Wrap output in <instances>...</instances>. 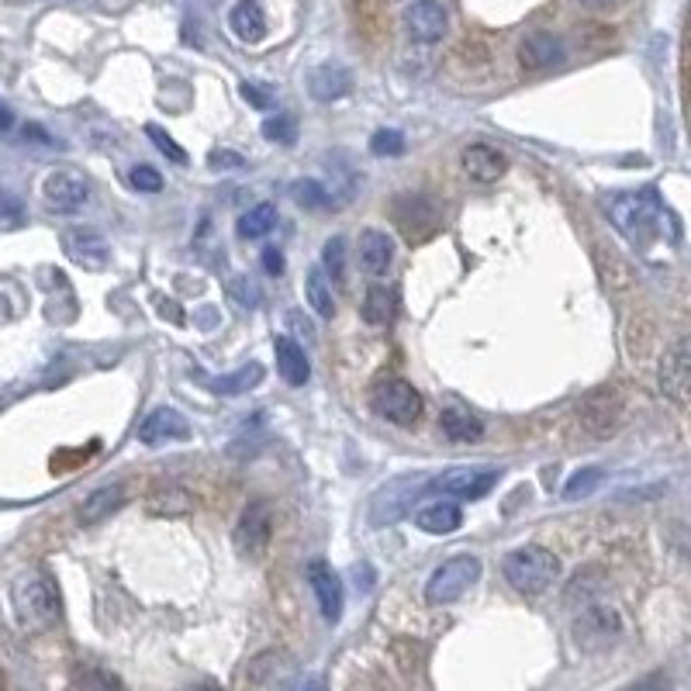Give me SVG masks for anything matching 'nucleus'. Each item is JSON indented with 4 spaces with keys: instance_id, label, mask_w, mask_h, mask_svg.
Here are the masks:
<instances>
[{
    "instance_id": "obj_1",
    "label": "nucleus",
    "mask_w": 691,
    "mask_h": 691,
    "mask_svg": "<svg viewBox=\"0 0 691 691\" xmlns=\"http://www.w3.org/2000/svg\"><path fill=\"white\" fill-rule=\"evenodd\" d=\"M11 605H14V619H18L21 630L42 633V630L56 626V619H59L56 581L42 570L25 574V578L11 588Z\"/></svg>"
},
{
    "instance_id": "obj_2",
    "label": "nucleus",
    "mask_w": 691,
    "mask_h": 691,
    "mask_svg": "<svg viewBox=\"0 0 691 691\" xmlns=\"http://www.w3.org/2000/svg\"><path fill=\"white\" fill-rule=\"evenodd\" d=\"M505 581H509L519 594H543L546 588H553V581L560 578V560L557 553L546 546H519L505 557Z\"/></svg>"
},
{
    "instance_id": "obj_3",
    "label": "nucleus",
    "mask_w": 691,
    "mask_h": 691,
    "mask_svg": "<svg viewBox=\"0 0 691 691\" xmlns=\"http://www.w3.org/2000/svg\"><path fill=\"white\" fill-rule=\"evenodd\" d=\"M477 581H480V560L474 553H460V557H450L446 564L432 570V578L426 581V602L450 605L460 594H467Z\"/></svg>"
},
{
    "instance_id": "obj_4",
    "label": "nucleus",
    "mask_w": 691,
    "mask_h": 691,
    "mask_svg": "<svg viewBox=\"0 0 691 691\" xmlns=\"http://www.w3.org/2000/svg\"><path fill=\"white\" fill-rule=\"evenodd\" d=\"M371 405L390 426H415L422 415V395L405 377H384L371 390Z\"/></svg>"
},
{
    "instance_id": "obj_5",
    "label": "nucleus",
    "mask_w": 691,
    "mask_h": 691,
    "mask_svg": "<svg viewBox=\"0 0 691 691\" xmlns=\"http://www.w3.org/2000/svg\"><path fill=\"white\" fill-rule=\"evenodd\" d=\"M501 471L495 467H453L440 477H432L422 484V491H432V495H443V498H453V501H467V498H484L495 484H498Z\"/></svg>"
},
{
    "instance_id": "obj_6",
    "label": "nucleus",
    "mask_w": 691,
    "mask_h": 691,
    "mask_svg": "<svg viewBox=\"0 0 691 691\" xmlns=\"http://www.w3.org/2000/svg\"><path fill=\"white\" fill-rule=\"evenodd\" d=\"M42 197L56 215H77L90 204V180L80 170H53L42 183Z\"/></svg>"
},
{
    "instance_id": "obj_7",
    "label": "nucleus",
    "mask_w": 691,
    "mask_h": 691,
    "mask_svg": "<svg viewBox=\"0 0 691 691\" xmlns=\"http://www.w3.org/2000/svg\"><path fill=\"white\" fill-rule=\"evenodd\" d=\"M660 215V201H657V191L647 188V191H630V194H615L609 201V218L612 225L619 228V233L626 236H636L643 233L654 218Z\"/></svg>"
},
{
    "instance_id": "obj_8",
    "label": "nucleus",
    "mask_w": 691,
    "mask_h": 691,
    "mask_svg": "<svg viewBox=\"0 0 691 691\" xmlns=\"http://www.w3.org/2000/svg\"><path fill=\"white\" fill-rule=\"evenodd\" d=\"M236 550L246 560H260L273 540V509L267 501H249L236 525Z\"/></svg>"
},
{
    "instance_id": "obj_9",
    "label": "nucleus",
    "mask_w": 691,
    "mask_h": 691,
    "mask_svg": "<svg viewBox=\"0 0 691 691\" xmlns=\"http://www.w3.org/2000/svg\"><path fill=\"white\" fill-rule=\"evenodd\" d=\"M401 25L411 42L419 45H435L443 42L450 32V11L443 0H411L401 14Z\"/></svg>"
},
{
    "instance_id": "obj_10",
    "label": "nucleus",
    "mask_w": 691,
    "mask_h": 691,
    "mask_svg": "<svg viewBox=\"0 0 691 691\" xmlns=\"http://www.w3.org/2000/svg\"><path fill=\"white\" fill-rule=\"evenodd\" d=\"M390 215H395V225L405 233L408 242H426L435 228H440V212L435 204L422 194H401L390 204Z\"/></svg>"
},
{
    "instance_id": "obj_11",
    "label": "nucleus",
    "mask_w": 691,
    "mask_h": 691,
    "mask_svg": "<svg viewBox=\"0 0 691 691\" xmlns=\"http://www.w3.org/2000/svg\"><path fill=\"white\" fill-rule=\"evenodd\" d=\"M622 633V619L609 605H588L578 619H574V643L581 650H605L612 639Z\"/></svg>"
},
{
    "instance_id": "obj_12",
    "label": "nucleus",
    "mask_w": 691,
    "mask_h": 691,
    "mask_svg": "<svg viewBox=\"0 0 691 691\" xmlns=\"http://www.w3.org/2000/svg\"><path fill=\"white\" fill-rule=\"evenodd\" d=\"M516 56H519V66L525 69V73H543V69H553V66H560L567 59V45L557 32L536 29V32L522 35Z\"/></svg>"
},
{
    "instance_id": "obj_13",
    "label": "nucleus",
    "mask_w": 691,
    "mask_h": 691,
    "mask_svg": "<svg viewBox=\"0 0 691 691\" xmlns=\"http://www.w3.org/2000/svg\"><path fill=\"white\" fill-rule=\"evenodd\" d=\"M660 390L675 405H688V390H691V346L688 339H675L671 350L664 353L660 363Z\"/></svg>"
},
{
    "instance_id": "obj_14",
    "label": "nucleus",
    "mask_w": 691,
    "mask_h": 691,
    "mask_svg": "<svg viewBox=\"0 0 691 691\" xmlns=\"http://www.w3.org/2000/svg\"><path fill=\"white\" fill-rule=\"evenodd\" d=\"M305 578H308V585H311V591H315V598H318V609H321V615H326V622H336L342 619V605H346V594H342V581H339V574L321 560V557H315V560H308V567H305Z\"/></svg>"
},
{
    "instance_id": "obj_15",
    "label": "nucleus",
    "mask_w": 691,
    "mask_h": 691,
    "mask_svg": "<svg viewBox=\"0 0 691 691\" xmlns=\"http://www.w3.org/2000/svg\"><path fill=\"white\" fill-rule=\"evenodd\" d=\"M578 419L581 426L598 435V440H605L612 435L622 422V401H619V390H594V395L578 408Z\"/></svg>"
},
{
    "instance_id": "obj_16",
    "label": "nucleus",
    "mask_w": 691,
    "mask_h": 691,
    "mask_svg": "<svg viewBox=\"0 0 691 691\" xmlns=\"http://www.w3.org/2000/svg\"><path fill=\"white\" fill-rule=\"evenodd\" d=\"M63 249H66V257L83 270H104L111 260L107 239L101 233H94V228H69L63 236Z\"/></svg>"
},
{
    "instance_id": "obj_17",
    "label": "nucleus",
    "mask_w": 691,
    "mask_h": 691,
    "mask_svg": "<svg viewBox=\"0 0 691 691\" xmlns=\"http://www.w3.org/2000/svg\"><path fill=\"white\" fill-rule=\"evenodd\" d=\"M191 426L177 408H152L143 422H138V443L146 446H163V443H177L188 440Z\"/></svg>"
},
{
    "instance_id": "obj_18",
    "label": "nucleus",
    "mask_w": 691,
    "mask_h": 691,
    "mask_svg": "<svg viewBox=\"0 0 691 691\" xmlns=\"http://www.w3.org/2000/svg\"><path fill=\"white\" fill-rule=\"evenodd\" d=\"M460 170H464V177L474 183H498L505 177V170H509V159H505V152H498L495 146L474 143L460 152Z\"/></svg>"
},
{
    "instance_id": "obj_19",
    "label": "nucleus",
    "mask_w": 691,
    "mask_h": 691,
    "mask_svg": "<svg viewBox=\"0 0 691 691\" xmlns=\"http://www.w3.org/2000/svg\"><path fill=\"white\" fill-rule=\"evenodd\" d=\"M356 260H360L363 273H371V276L387 273L390 263H395V239H390L384 228H363L360 242H356Z\"/></svg>"
},
{
    "instance_id": "obj_20",
    "label": "nucleus",
    "mask_w": 691,
    "mask_h": 691,
    "mask_svg": "<svg viewBox=\"0 0 691 691\" xmlns=\"http://www.w3.org/2000/svg\"><path fill=\"white\" fill-rule=\"evenodd\" d=\"M273 356H276V374H281L291 387H305L311 381V363L305 356V346L294 336H276Z\"/></svg>"
},
{
    "instance_id": "obj_21",
    "label": "nucleus",
    "mask_w": 691,
    "mask_h": 691,
    "mask_svg": "<svg viewBox=\"0 0 691 691\" xmlns=\"http://www.w3.org/2000/svg\"><path fill=\"white\" fill-rule=\"evenodd\" d=\"M353 90V73L339 63H321L308 73V94L321 104H332Z\"/></svg>"
},
{
    "instance_id": "obj_22",
    "label": "nucleus",
    "mask_w": 691,
    "mask_h": 691,
    "mask_svg": "<svg viewBox=\"0 0 691 691\" xmlns=\"http://www.w3.org/2000/svg\"><path fill=\"white\" fill-rule=\"evenodd\" d=\"M415 525L429 536H446L464 525V512H460V505L453 498H435L415 512Z\"/></svg>"
},
{
    "instance_id": "obj_23",
    "label": "nucleus",
    "mask_w": 691,
    "mask_h": 691,
    "mask_svg": "<svg viewBox=\"0 0 691 691\" xmlns=\"http://www.w3.org/2000/svg\"><path fill=\"white\" fill-rule=\"evenodd\" d=\"M228 29H233V35L239 42L257 45L267 35V14H263V8L257 4V0H239V4L233 8V14H228Z\"/></svg>"
},
{
    "instance_id": "obj_24",
    "label": "nucleus",
    "mask_w": 691,
    "mask_h": 691,
    "mask_svg": "<svg viewBox=\"0 0 691 691\" xmlns=\"http://www.w3.org/2000/svg\"><path fill=\"white\" fill-rule=\"evenodd\" d=\"M422 491V484H411V480H401V484H390L387 491H381L374 498V522H395L408 512L411 498Z\"/></svg>"
},
{
    "instance_id": "obj_25",
    "label": "nucleus",
    "mask_w": 691,
    "mask_h": 691,
    "mask_svg": "<svg viewBox=\"0 0 691 691\" xmlns=\"http://www.w3.org/2000/svg\"><path fill=\"white\" fill-rule=\"evenodd\" d=\"M125 501V488L122 484H104V488L90 491L80 505V522L83 525H98L101 519H107L118 505Z\"/></svg>"
},
{
    "instance_id": "obj_26",
    "label": "nucleus",
    "mask_w": 691,
    "mask_h": 691,
    "mask_svg": "<svg viewBox=\"0 0 691 691\" xmlns=\"http://www.w3.org/2000/svg\"><path fill=\"white\" fill-rule=\"evenodd\" d=\"M395 308H398V294L390 291L387 284H371L363 294V321L366 326H387L390 318H395Z\"/></svg>"
},
{
    "instance_id": "obj_27",
    "label": "nucleus",
    "mask_w": 691,
    "mask_h": 691,
    "mask_svg": "<svg viewBox=\"0 0 691 691\" xmlns=\"http://www.w3.org/2000/svg\"><path fill=\"white\" fill-rule=\"evenodd\" d=\"M305 297H308V308L318 318H332L336 315V294H332V281L326 276L321 267H311L305 276Z\"/></svg>"
},
{
    "instance_id": "obj_28",
    "label": "nucleus",
    "mask_w": 691,
    "mask_h": 691,
    "mask_svg": "<svg viewBox=\"0 0 691 691\" xmlns=\"http://www.w3.org/2000/svg\"><path fill=\"white\" fill-rule=\"evenodd\" d=\"M440 426H443V432L450 435L453 443H474V440H480V435H484V422L477 419V415L464 411V408H446L440 415Z\"/></svg>"
},
{
    "instance_id": "obj_29",
    "label": "nucleus",
    "mask_w": 691,
    "mask_h": 691,
    "mask_svg": "<svg viewBox=\"0 0 691 691\" xmlns=\"http://www.w3.org/2000/svg\"><path fill=\"white\" fill-rule=\"evenodd\" d=\"M263 377H267V371L260 363H246V366H239L236 374H225V377H218V381H212V390L215 395H246L249 387H257V384H263Z\"/></svg>"
},
{
    "instance_id": "obj_30",
    "label": "nucleus",
    "mask_w": 691,
    "mask_h": 691,
    "mask_svg": "<svg viewBox=\"0 0 691 691\" xmlns=\"http://www.w3.org/2000/svg\"><path fill=\"white\" fill-rule=\"evenodd\" d=\"M270 228H276V204H270V201L252 204L249 212L239 218V236L242 239H263Z\"/></svg>"
},
{
    "instance_id": "obj_31",
    "label": "nucleus",
    "mask_w": 691,
    "mask_h": 691,
    "mask_svg": "<svg viewBox=\"0 0 691 691\" xmlns=\"http://www.w3.org/2000/svg\"><path fill=\"white\" fill-rule=\"evenodd\" d=\"M594 263H598V270H602V276H605V284H609V287H630L633 273H630L626 260H622L615 249L598 246V249H594Z\"/></svg>"
},
{
    "instance_id": "obj_32",
    "label": "nucleus",
    "mask_w": 691,
    "mask_h": 691,
    "mask_svg": "<svg viewBox=\"0 0 691 691\" xmlns=\"http://www.w3.org/2000/svg\"><path fill=\"white\" fill-rule=\"evenodd\" d=\"M77 691H125V684L118 675L104 671V667L80 664L77 667Z\"/></svg>"
},
{
    "instance_id": "obj_33",
    "label": "nucleus",
    "mask_w": 691,
    "mask_h": 691,
    "mask_svg": "<svg viewBox=\"0 0 691 691\" xmlns=\"http://www.w3.org/2000/svg\"><path fill=\"white\" fill-rule=\"evenodd\" d=\"M291 194H294L297 204L308 207V212H321V207H329V201H332V194H329L326 188H321V183H318L315 177L297 180L294 188H291Z\"/></svg>"
},
{
    "instance_id": "obj_34",
    "label": "nucleus",
    "mask_w": 691,
    "mask_h": 691,
    "mask_svg": "<svg viewBox=\"0 0 691 691\" xmlns=\"http://www.w3.org/2000/svg\"><path fill=\"white\" fill-rule=\"evenodd\" d=\"M321 270H326L332 284L346 281V239L342 236H332L326 246H321Z\"/></svg>"
},
{
    "instance_id": "obj_35",
    "label": "nucleus",
    "mask_w": 691,
    "mask_h": 691,
    "mask_svg": "<svg viewBox=\"0 0 691 691\" xmlns=\"http://www.w3.org/2000/svg\"><path fill=\"white\" fill-rule=\"evenodd\" d=\"M260 132L276 146H294L297 143V118L294 114H270Z\"/></svg>"
},
{
    "instance_id": "obj_36",
    "label": "nucleus",
    "mask_w": 691,
    "mask_h": 691,
    "mask_svg": "<svg viewBox=\"0 0 691 691\" xmlns=\"http://www.w3.org/2000/svg\"><path fill=\"white\" fill-rule=\"evenodd\" d=\"M602 480H605L602 467H585V471H578L564 484V498H588Z\"/></svg>"
},
{
    "instance_id": "obj_37",
    "label": "nucleus",
    "mask_w": 691,
    "mask_h": 691,
    "mask_svg": "<svg viewBox=\"0 0 691 691\" xmlns=\"http://www.w3.org/2000/svg\"><path fill=\"white\" fill-rule=\"evenodd\" d=\"M371 152L374 156H401L405 152V135L398 128H377L371 135Z\"/></svg>"
},
{
    "instance_id": "obj_38",
    "label": "nucleus",
    "mask_w": 691,
    "mask_h": 691,
    "mask_svg": "<svg viewBox=\"0 0 691 691\" xmlns=\"http://www.w3.org/2000/svg\"><path fill=\"white\" fill-rule=\"evenodd\" d=\"M194 505V498L188 495V491H180V488H170V491H163V495H156L152 498V512H159V516H180V512H188Z\"/></svg>"
},
{
    "instance_id": "obj_39",
    "label": "nucleus",
    "mask_w": 691,
    "mask_h": 691,
    "mask_svg": "<svg viewBox=\"0 0 691 691\" xmlns=\"http://www.w3.org/2000/svg\"><path fill=\"white\" fill-rule=\"evenodd\" d=\"M128 180H132V188L143 191V194H159V191H163V173H159L156 167H149V163L132 167Z\"/></svg>"
},
{
    "instance_id": "obj_40",
    "label": "nucleus",
    "mask_w": 691,
    "mask_h": 691,
    "mask_svg": "<svg viewBox=\"0 0 691 691\" xmlns=\"http://www.w3.org/2000/svg\"><path fill=\"white\" fill-rule=\"evenodd\" d=\"M146 135L152 138V143H156V149L163 152L167 159H173V163H180V167L188 163V152H183V149L173 143V135H167V132L159 128V125H149V128H146Z\"/></svg>"
},
{
    "instance_id": "obj_41",
    "label": "nucleus",
    "mask_w": 691,
    "mask_h": 691,
    "mask_svg": "<svg viewBox=\"0 0 691 691\" xmlns=\"http://www.w3.org/2000/svg\"><path fill=\"white\" fill-rule=\"evenodd\" d=\"M228 294L236 297L239 305H246V308H257L263 297H260V291L252 287V281H246V276H233V284H228Z\"/></svg>"
},
{
    "instance_id": "obj_42",
    "label": "nucleus",
    "mask_w": 691,
    "mask_h": 691,
    "mask_svg": "<svg viewBox=\"0 0 691 691\" xmlns=\"http://www.w3.org/2000/svg\"><path fill=\"white\" fill-rule=\"evenodd\" d=\"M242 98L252 104V107H260V111H267L270 104H273V94H270V90L263 87V83H242Z\"/></svg>"
},
{
    "instance_id": "obj_43",
    "label": "nucleus",
    "mask_w": 691,
    "mask_h": 691,
    "mask_svg": "<svg viewBox=\"0 0 691 691\" xmlns=\"http://www.w3.org/2000/svg\"><path fill=\"white\" fill-rule=\"evenodd\" d=\"M287 326H291L297 336H302V339H308V342H315V339H318L315 326H311V321H308L302 311H297V308H291V311H287Z\"/></svg>"
},
{
    "instance_id": "obj_44",
    "label": "nucleus",
    "mask_w": 691,
    "mask_h": 691,
    "mask_svg": "<svg viewBox=\"0 0 691 691\" xmlns=\"http://www.w3.org/2000/svg\"><path fill=\"white\" fill-rule=\"evenodd\" d=\"M574 4H578L581 11H591V14H612V11H619L622 4H626V0H574Z\"/></svg>"
},
{
    "instance_id": "obj_45",
    "label": "nucleus",
    "mask_w": 691,
    "mask_h": 691,
    "mask_svg": "<svg viewBox=\"0 0 691 691\" xmlns=\"http://www.w3.org/2000/svg\"><path fill=\"white\" fill-rule=\"evenodd\" d=\"M242 163H246L242 156H236V152H225V149H222V152L215 149L212 156H207V167H212V170H218V167H222V170H225V167H242Z\"/></svg>"
},
{
    "instance_id": "obj_46",
    "label": "nucleus",
    "mask_w": 691,
    "mask_h": 691,
    "mask_svg": "<svg viewBox=\"0 0 691 691\" xmlns=\"http://www.w3.org/2000/svg\"><path fill=\"white\" fill-rule=\"evenodd\" d=\"M671 688V681H667V675H650V678H643L639 684H633V688H626V691H667Z\"/></svg>"
},
{
    "instance_id": "obj_47",
    "label": "nucleus",
    "mask_w": 691,
    "mask_h": 691,
    "mask_svg": "<svg viewBox=\"0 0 691 691\" xmlns=\"http://www.w3.org/2000/svg\"><path fill=\"white\" fill-rule=\"evenodd\" d=\"M263 270H267L270 276H281V273H284V252H281V249H267V252H263Z\"/></svg>"
},
{
    "instance_id": "obj_48",
    "label": "nucleus",
    "mask_w": 691,
    "mask_h": 691,
    "mask_svg": "<svg viewBox=\"0 0 691 691\" xmlns=\"http://www.w3.org/2000/svg\"><path fill=\"white\" fill-rule=\"evenodd\" d=\"M14 125V114H11V107H4L0 104V132H8Z\"/></svg>"
},
{
    "instance_id": "obj_49",
    "label": "nucleus",
    "mask_w": 691,
    "mask_h": 691,
    "mask_svg": "<svg viewBox=\"0 0 691 691\" xmlns=\"http://www.w3.org/2000/svg\"><path fill=\"white\" fill-rule=\"evenodd\" d=\"M305 691H326V678H311V681L305 684Z\"/></svg>"
},
{
    "instance_id": "obj_50",
    "label": "nucleus",
    "mask_w": 691,
    "mask_h": 691,
    "mask_svg": "<svg viewBox=\"0 0 691 691\" xmlns=\"http://www.w3.org/2000/svg\"><path fill=\"white\" fill-rule=\"evenodd\" d=\"M191 691H222V688H215L212 681H204V684H197V688H191Z\"/></svg>"
},
{
    "instance_id": "obj_51",
    "label": "nucleus",
    "mask_w": 691,
    "mask_h": 691,
    "mask_svg": "<svg viewBox=\"0 0 691 691\" xmlns=\"http://www.w3.org/2000/svg\"><path fill=\"white\" fill-rule=\"evenodd\" d=\"M8 684H4V671H0V691H4Z\"/></svg>"
}]
</instances>
